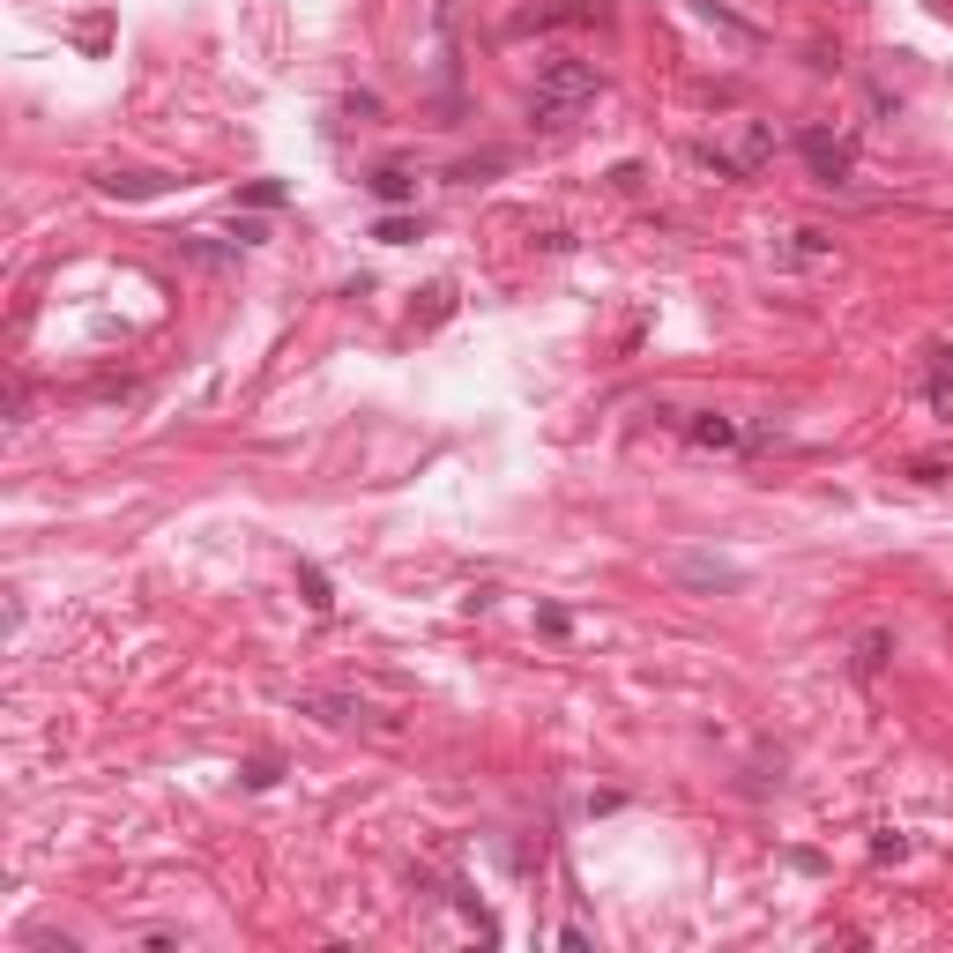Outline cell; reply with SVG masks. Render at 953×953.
Here are the masks:
<instances>
[{
	"instance_id": "cell-1",
	"label": "cell",
	"mask_w": 953,
	"mask_h": 953,
	"mask_svg": "<svg viewBox=\"0 0 953 953\" xmlns=\"http://www.w3.org/2000/svg\"><path fill=\"white\" fill-rule=\"evenodd\" d=\"M588 105H596V68H588L581 52H551L537 68V83H529V120L567 127V120H581Z\"/></svg>"
},
{
	"instance_id": "cell-2",
	"label": "cell",
	"mask_w": 953,
	"mask_h": 953,
	"mask_svg": "<svg viewBox=\"0 0 953 953\" xmlns=\"http://www.w3.org/2000/svg\"><path fill=\"white\" fill-rule=\"evenodd\" d=\"M797 150H805V165H812V179H820V187H849V179H857V142H849V134H834V127H805V134H797Z\"/></svg>"
},
{
	"instance_id": "cell-3",
	"label": "cell",
	"mask_w": 953,
	"mask_h": 953,
	"mask_svg": "<svg viewBox=\"0 0 953 953\" xmlns=\"http://www.w3.org/2000/svg\"><path fill=\"white\" fill-rule=\"evenodd\" d=\"M567 23H611V8H604V0H551V8H529V15H514L507 31L522 38V31H567Z\"/></svg>"
},
{
	"instance_id": "cell-4",
	"label": "cell",
	"mask_w": 953,
	"mask_h": 953,
	"mask_svg": "<svg viewBox=\"0 0 953 953\" xmlns=\"http://www.w3.org/2000/svg\"><path fill=\"white\" fill-rule=\"evenodd\" d=\"M686 440H693V448H723V455H746V425H738V417H715V410L693 417Z\"/></svg>"
},
{
	"instance_id": "cell-5",
	"label": "cell",
	"mask_w": 953,
	"mask_h": 953,
	"mask_svg": "<svg viewBox=\"0 0 953 953\" xmlns=\"http://www.w3.org/2000/svg\"><path fill=\"white\" fill-rule=\"evenodd\" d=\"M767 157H775V127H767V120H746V127H738V150H730V165L752 179Z\"/></svg>"
},
{
	"instance_id": "cell-6",
	"label": "cell",
	"mask_w": 953,
	"mask_h": 953,
	"mask_svg": "<svg viewBox=\"0 0 953 953\" xmlns=\"http://www.w3.org/2000/svg\"><path fill=\"white\" fill-rule=\"evenodd\" d=\"M290 707L321 715V723H335V730H343V723H366V715H373V707H366V701H350V693H298Z\"/></svg>"
},
{
	"instance_id": "cell-7",
	"label": "cell",
	"mask_w": 953,
	"mask_h": 953,
	"mask_svg": "<svg viewBox=\"0 0 953 953\" xmlns=\"http://www.w3.org/2000/svg\"><path fill=\"white\" fill-rule=\"evenodd\" d=\"M678 581H693V588H738V567L730 559H678Z\"/></svg>"
},
{
	"instance_id": "cell-8",
	"label": "cell",
	"mask_w": 953,
	"mask_h": 953,
	"mask_svg": "<svg viewBox=\"0 0 953 953\" xmlns=\"http://www.w3.org/2000/svg\"><path fill=\"white\" fill-rule=\"evenodd\" d=\"M827 253H834L827 231H789L783 247H775V261H783V269H805V261H827Z\"/></svg>"
},
{
	"instance_id": "cell-9",
	"label": "cell",
	"mask_w": 953,
	"mask_h": 953,
	"mask_svg": "<svg viewBox=\"0 0 953 953\" xmlns=\"http://www.w3.org/2000/svg\"><path fill=\"white\" fill-rule=\"evenodd\" d=\"M366 187H373V202H388V209H403V202L417 194V179H410L403 165H380L373 179H366Z\"/></svg>"
},
{
	"instance_id": "cell-10",
	"label": "cell",
	"mask_w": 953,
	"mask_h": 953,
	"mask_svg": "<svg viewBox=\"0 0 953 953\" xmlns=\"http://www.w3.org/2000/svg\"><path fill=\"white\" fill-rule=\"evenodd\" d=\"M924 395H931V410H939V417L953 410V350H931V373H924Z\"/></svg>"
},
{
	"instance_id": "cell-11",
	"label": "cell",
	"mask_w": 953,
	"mask_h": 953,
	"mask_svg": "<svg viewBox=\"0 0 953 953\" xmlns=\"http://www.w3.org/2000/svg\"><path fill=\"white\" fill-rule=\"evenodd\" d=\"M886 656H894V633H879V626H871L865 641H857V678H879V670H886Z\"/></svg>"
},
{
	"instance_id": "cell-12",
	"label": "cell",
	"mask_w": 953,
	"mask_h": 953,
	"mask_svg": "<svg viewBox=\"0 0 953 953\" xmlns=\"http://www.w3.org/2000/svg\"><path fill=\"white\" fill-rule=\"evenodd\" d=\"M97 187H105V194H127V202H142V194H157L165 179H157V171H105Z\"/></svg>"
},
{
	"instance_id": "cell-13",
	"label": "cell",
	"mask_w": 953,
	"mask_h": 953,
	"mask_svg": "<svg viewBox=\"0 0 953 953\" xmlns=\"http://www.w3.org/2000/svg\"><path fill=\"white\" fill-rule=\"evenodd\" d=\"M298 588H306V611H321V619L335 611V588H329V574H321V567H298Z\"/></svg>"
},
{
	"instance_id": "cell-14",
	"label": "cell",
	"mask_w": 953,
	"mask_h": 953,
	"mask_svg": "<svg viewBox=\"0 0 953 953\" xmlns=\"http://www.w3.org/2000/svg\"><path fill=\"white\" fill-rule=\"evenodd\" d=\"M693 165H701V171H715V179H746V171L730 165V150H715V142H693Z\"/></svg>"
},
{
	"instance_id": "cell-15",
	"label": "cell",
	"mask_w": 953,
	"mask_h": 953,
	"mask_svg": "<svg viewBox=\"0 0 953 953\" xmlns=\"http://www.w3.org/2000/svg\"><path fill=\"white\" fill-rule=\"evenodd\" d=\"M373 239H380V247H410V239H417V216H380Z\"/></svg>"
},
{
	"instance_id": "cell-16",
	"label": "cell",
	"mask_w": 953,
	"mask_h": 953,
	"mask_svg": "<svg viewBox=\"0 0 953 953\" xmlns=\"http://www.w3.org/2000/svg\"><path fill=\"white\" fill-rule=\"evenodd\" d=\"M871 857H879V865H894V857H909V834L879 827V834H871Z\"/></svg>"
},
{
	"instance_id": "cell-17",
	"label": "cell",
	"mask_w": 953,
	"mask_h": 953,
	"mask_svg": "<svg viewBox=\"0 0 953 953\" xmlns=\"http://www.w3.org/2000/svg\"><path fill=\"white\" fill-rule=\"evenodd\" d=\"M247 202H253V209H284V179H253Z\"/></svg>"
},
{
	"instance_id": "cell-18",
	"label": "cell",
	"mask_w": 953,
	"mask_h": 953,
	"mask_svg": "<svg viewBox=\"0 0 953 953\" xmlns=\"http://www.w3.org/2000/svg\"><path fill=\"white\" fill-rule=\"evenodd\" d=\"M343 112H350V120L366 127V120H373V112H380V97H373V90H358V97H343Z\"/></svg>"
},
{
	"instance_id": "cell-19",
	"label": "cell",
	"mask_w": 953,
	"mask_h": 953,
	"mask_svg": "<svg viewBox=\"0 0 953 953\" xmlns=\"http://www.w3.org/2000/svg\"><path fill=\"white\" fill-rule=\"evenodd\" d=\"M276 783V760H247V789H269Z\"/></svg>"
}]
</instances>
